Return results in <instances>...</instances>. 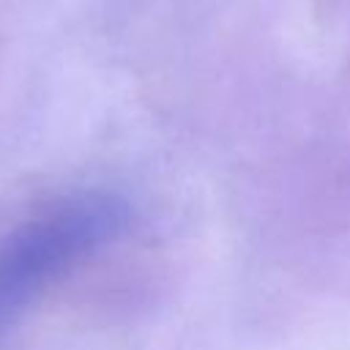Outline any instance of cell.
Here are the masks:
<instances>
[{"instance_id":"1","label":"cell","mask_w":350,"mask_h":350,"mask_svg":"<svg viewBox=\"0 0 350 350\" xmlns=\"http://www.w3.org/2000/svg\"><path fill=\"white\" fill-rule=\"evenodd\" d=\"M129 205L107 191L74 194L27 219L0 241V334L71 265L115 241Z\"/></svg>"}]
</instances>
